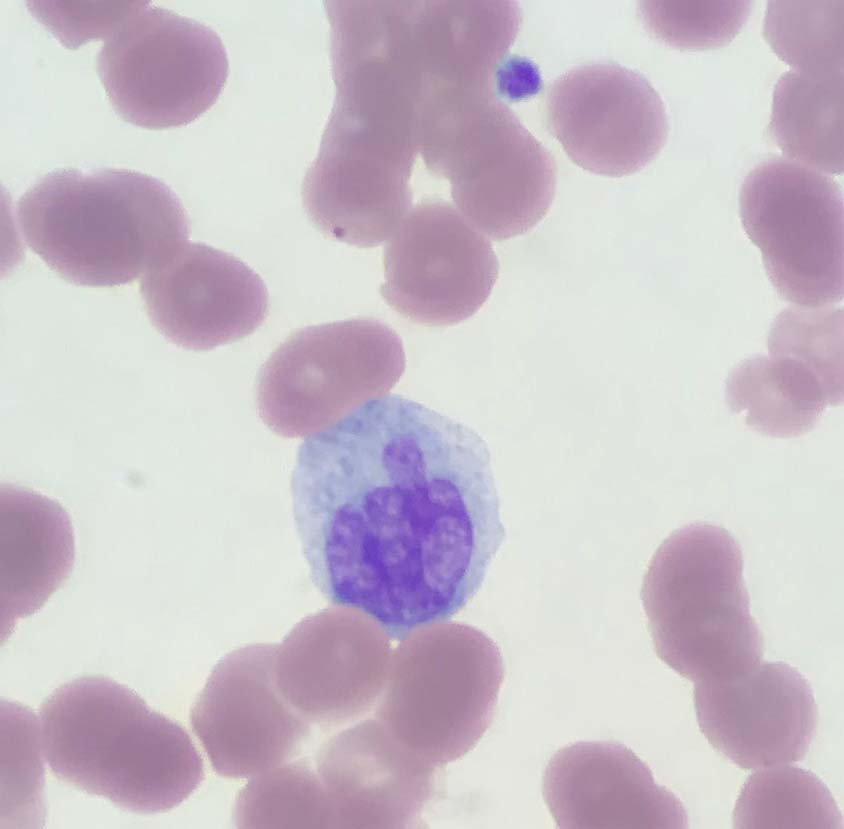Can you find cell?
<instances>
[{
    "label": "cell",
    "instance_id": "6da1fadb",
    "mask_svg": "<svg viewBox=\"0 0 844 829\" xmlns=\"http://www.w3.org/2000/svg\"><path fill=\"white\" fill-rule=\"evenodd\" d=\"M291 495L315 586L394 640L463 609L506 537L486 441L400 395L307 437Z\"/></svg>",
    "mask_w": 844,
    "mask_h": 829
},
{
    "label": "cell",
    "instance_id": "7a4b0ae2",
    "mask_svg": "<svg viewBox=\"0 0 844 829\" xmlns=\"http://www.w3.org/2000/svg\"><path fill=\"white\" fill-rule=\"evenodd\" d=\"M39 716L52 773L123 810L167 812L204 779L188 732L111 678L88 675L60 685L42 702Z\"/></svg>",
    "mask_w": 844,
    "mask_h": 829
},
{
    "label": "cell",
    "instance_id": "3957f363",
    "mask_svg": "<svg viewBox=\"0 0 844 829\" xmlns=\"http://www.w3.org/2000/svg\"><path fill=\"white\" fill-rule=\"evenodd\" d=\"M29 248L66 281L113 287L144 275L187 242L189 219L160 179L124 168H58L16 204Z\"/></svg>",
    "mask_w": 844,
    "mask_h": 829
},
{
    "label": "cell",
    "instance_id": "277c9868",
    "mask_svg": "<svg viewBox=\"0 0 844 829\" xmlns=\"http://www.w3.org/2000/svg\"><path fill=\"white\" fill-rule=\"evenodd\" d=\"M330 62L335 98L306 182L350 211L408 204L418 152L417 85L379 44L360 35L332 37Z\"/></svg>",
    "mask_w": 844,
    "mask_h": 829
},
{
    "label": "cell",
    "instance_id": "5b68a950",
    "mask_svg": "<svg viewBox=\"0 0 844 829\" xmlns=\"http://www.w3.org/2000/svg\"><path fill=\"white\" fill-rule=\"evenodd\" d=\"M641 601L657 656L695 683L755 667L763 634L750 611L739 544L724 528L692 523L654 553Z\"/></svg>",
    "mask_w": 844,
    "mask_h": 829
},
{
    "label": "cell",
    "instance_id": "8992f818",
    "mask_svg": "<svg viewBox=\"0 0 844 829\" xmlns=\"http://www.w3.org/2000/svg\"><path fill=\"white\" fill-rule=\"evenodd\" d=\"M418 152L460 213L493 240L524 234L555 196L553 157L495 93L454 97L425 123Z\"/></svg>",
    "mask_w": 844,
    "mask_h": 829
},
{
    "label": "cell",
    "instance_id": "52a82bcc",
    "mask_svg": "<svg viewBox=\"0 0 844 829\" xmlns=\"http://www.w3.org/2000/svg\"><path fill=\"white\" fill-rule=\"evenodd\" d=\"M504 679L496 643L464 624L431 625L393 651L376 719L435 768L473 749L492 723Z\"/></svg>",
    "mask_w": 844,
    "mask_h": 829
},
{
    "label": "cell",
    "instance_id": "ba28073f",
    "mask_svg": "<svg viewBox=\"0 0 844 829\" xmlns=\"http://www.w3.org/2000/svg\"><path fill=\"white\" fill-rule=\"evenodd\" d=\"M405 365L400 337L379 320L308 326L292 333L261 367L258 412L277 434L303 436L390 391Z\"/></svg>",
    "mask_w": 844,
    "mask_h": 829
},
{
    "label": "cell",
    "instance_id": "9c48e42d",
    "mask_svg": "<svg viewBox=\"0 0 844 829\" xmlns=\"http://www.w3.org/2000/svg\"><path fill=\"white\" fill-rule=\"evenodd\" d=\"M96 68L122 120L161 130L187 125L216 103L229 61L212 28L146 1L105 40Z\"/></svg>",
    "mask_w": 844,
    "mask_h": 829
},
{
    "label": "cell",
    "instance_id": "30bf717a",
    "mask_svg": "<svg viewBox=\"0 0 844 829\" xmlns=\"http://www.w3.org/2000/svg\"><path fill=\"white\" fill-rule=\"evenodd\" d=\"M739 215L777 293L797 306L839 302L844 292V201L832 177L782 157L751 170Z\"/></svg>",
    "mask_w": 844,
    "mask_h": 829
},
{
    "label": "cell",
    "instance_id": "8fae6325",
    "mask_svg": "<svg viewBox=\"0 0 844 829\" xmlns=\"http://www.w3.org/2000/svg\"><path fill=\"white\" fill-rule=\"evenodd\" d=\"M498 269L491 243L460 212L427 201L408 212L387 243L380 294L413 322L453 325L482 307Z\"/></svg>",
    "mask_w": 844,
    "mask_h": 829
},
{
    "label": "cell",
    "instance_id": "7c38bea8",
    "mask_svg": "<svg viewBox=\"0 0 844 829\" xmlns=\"http://www.w3.org/2000/svg\"><path fill=\"white\" fill-rule=\"evenodd\" d=\"M549 128L581 168L622 177L650 164L669 132L663 101L639 72L617 63L575 67L558 77L546 99Z\"/></svg>",
    "mask_w": 844,
    "mask_h": 829
},
{
    "label": "cell",
    "instance_id": "4fadbf2b",
    "mask_svg": "<svg viewBox=\"0 0 844 829\" xmlns=\"http://www.w3.org/2000/svg\"><path fill=\"white\" fill-rule=\"evenodd\" d=\"M276 644L231 651L211 671L190 721L221 776L253 777L295 756L308 721L284 698L274 677Z\"/></svg>",
    "mask_w": 844,
    "mask_h": 829
},
{
    "label": "cell",
    "instance_id": "5bb4252c",
    "mask_svg": "<svg viewBox=\"0 0 844 829\" xmlns=\"http://www.w3.org/2000/svg\"><path fill=\"white\" fill-rule=\"evenodd\" d=\"M392 651L389 637L368 616L340 607L299 622L277 646L276 684L307 721L340 725L378 701Z\"/></svg>",
    "mask_w": 844,
    "mask_h": 829
},
{
    "label": "cell",
    "instance_id": "9a60e30c",
    "mask_svg": "<svg viewBox=\"0 0 844 829\" xmlns=\"http://www.w3.org/2000/svg\"><path fill=\"white\" fill-rule=\"evenodd\" d=\"M140 293L155 328L173 344L206 351L255 332L269 297L259 275L237 257L185 242L141 278Z\"/></svg>",
    "mask_w": 844,
    "mask_h": 829
},
{
    "label": "cell",
    "instance_id": "2e32d148",
    "mask_svg": "<svg viewBox=\"0 0 844 829\" xmlns=\"http://www.w3.org/2000/svg\"><path fill=\"white\" fill-rule=\"evenodd\" d=\"M699 728L708 742L743 769L801 761L818 727L807 678L785 662H763L744 674L695 683Z\"/></svg>",
    "mask_w": 844,
    "mask_h": 829
},
{
    "label": "cell",
    "instance_id": "e0dca14e",
    "mask_svg": "<svg viewBox=\"0 0 844 829\" xmlns=\"http://www.w3.org/2000/svg\"><path fill=\"white\" fill-rule=\"evenodd\" d=\"M544 801L562 829H684L687 811L649 766L617 742L558 750L543 776Z\"/></svg>",
    "mask_w": 844,
    "mask_h": 829
},
{
    "label": "cell",
    "instance_id": "ac0fdd59",
    "mask_svg": "<svg viewBox=\"0 0 844 829\" xmlns=\"http://www.w3.org/2000/svg\"><path fill=\"white\" fill-rule=\"evenodd\" d=\"M316 771L336 828H407L431 798L434 768L404 749L375 718L332 737Z\"/></svg>",
    "mask_w": 844,
    "mask_h": 829
},
{
    "label": "cell",
    "instance_id": "d6986e66",
    "mask_svg": "<svg viewBox=\"0 0 844 829\" xmlns=\"http://www.w3.org/2000/svg\"><path fill=\"white\" fill-rule=\"evenodd\" d=\"M1 632L41 609L74 564L70 518L55 500L16 485L1 486Z\"/></svg>",
    "mask_w": 844,
    "mask_h": 829
},
{
    "label": "cell",
    "instance_id": "ffe728a7",
    "mask_svg": "<svg viewBox=\"0 0 844 829\" xmlns=\"http://www.w3.org/2000/svg\"><path fill=\"white\" fill-rule=\"evenodd\" d=\"M730 408L755 431L790 438L811 431L833 399L797 361L780 355L755 356L737 364L726 381Z\"/></svg>",
    "mask_w": 844,
    "mask_h": 829
},
{
    "label": "cell",
    "instance_id": "44dd1931",
    "mask_svg": "<svg viewBox=\"0 0 844 829\" xmlns=\"http://www.w3.org/2000/svg\"><path fill=\"white\" fill-rule=\"evenodd\" d=\"M768 133L788 159L842 174L844 74L783 73L774 88Z\"/></svg>",
    "mask_w": 844,
    "mask_h": 829
},
{
    "label": "cell",
    "instance_id": "7402d4cb",
    "mask_svg": "<svg viewBox=\"0 0 844 829\" xmlns=\"http://www.w3.org/2000/svg\"><path fill=\"white\" fill-rule=\"evenodd\" d=\"M735 828L842 829L843 816L827 785L794 765L761 768L745 781L733 811Z\"/></svg>",
    "mask_w": 844,
    "mask_h": 829
},
{
    "label": "cell",
    "instance_id": "603a6c76",
    "mask_svg": "<svg viewBox=\"0 0 844 829\" xmlns=\"http://www.w3.org/2000/svg\"><path fill=\"white\" fill-rule=\"evenodd\" d=\"M239 828H336L331 802L309 762L298 760L259 773L234 806Z\"/></svg>",
    "mask_w": 844,
    "mask_h": 829
},
{
    "label": "cell",
    "instance_id": "cb8c5ba5",
    "mask_svg": "<svg viewBox=\"0 0 844 829\" xmlns=\"http://www.w3.org/2000/svg\"><path fill=\"white\" fill-rule=\"evenodd\" d=\"M762 34L794 71L844 74V0L769 1Z\"/></svg>",
    "mask_w": 844,
    "mask_h": 829
},
{
    "label": "cell",
    "instance_id": "d4e9b609",
    "mask_svg": "<svg viewBox=\"0 0 844 829\" xmlns=\"http://www.w3.org/2000/svg\"><path fill=\"white\" fill-rule=\"evenodd\" d=\"M771 355L789 357L809 370L835 405L843 402V309L789 307L771 325Z\"/></svg>",
    "mask_w": 844,
    "mask_h": 829
},
{
    "label": "cell",
    "instance_id": "484cf974",
    "mask_svg": "<svg viewBox=\"0 0 844 829\" xmlns=\"http://www.w3.org/2000/svg\"><path fill=\"white\" fill-rule=\"evenodd\" d=\"M753 1H641L647 31L679 50H708L728 45L750 17Z\"/></svg>",
    "mask_w": 844,
    "mask_h": 829
},
{
    "label": "cell",
    "instance_id": "4316f807",
    "mask_svg": "<svg viewBox=\"0 0 844 829\" xmlns=\"http://www.w3.org/2000/svg\"><path fill=\"white\" fill-rule=\"evenodd\" d=\"M146 1H28L26 7L56 40L77 49L110 37Z\"/></svg>",
    "mask_w": 844,
    "mask_h": 829
},
{
    "label": "cell",
    "instance_id": "83f0119b",
    "mask_svg": "<svg viewBox=\"0 0 844 829\" xmlns=\"http://www.w3.org/2000/svg\"><path fill=\"white\" fill-rule=\"evenodd\" d=\"M539 74L535 66L521 57H507L495 77L497 96L519 99L536 92Z\"/></svg>",
    "mask_w": 844,
    "mask_h": 829
}]
</instances>
